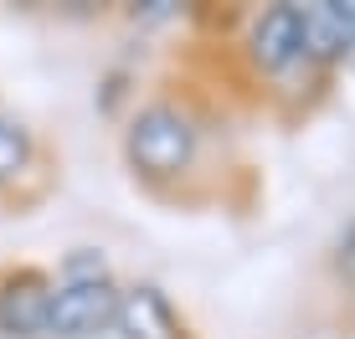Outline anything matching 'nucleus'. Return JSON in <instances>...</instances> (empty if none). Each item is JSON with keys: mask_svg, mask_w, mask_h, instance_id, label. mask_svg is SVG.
<instances>
[{"mask_svg": "<svg viewBox=\"0 0 355 339\" xmlns=\"http://www.w3.org/2000/svg\"><path fill=\"white\" fill-rule=\"evenodd\" d=\"M191 149H196V129L165 103L144 108V113L134 118V129H129V165L144 170V175H155V180L180 175V170L191 165Z\"/></svg>", "mask_w": 355, "mask_h": 339, "instance_id": "nucleus-1", "label": "nucleus"}, {"mask_svg": "<svg viewBox=\"0 0 355 339\" xmlns=\"http://www.w3.org/2000/svg\"><path fill=\"white\" fill-rule=\"evenodd\" d=\"M119 319V293L108 283H62L52 293L46 334L57 339H93Z\"/></svg>", "mask_w": 355, "mask_h": 339, "instance_id": "nucleus-2", "label": "nucleus"}, {"mask_svg": "<svg viewBox=\"0 0 355 339\" xmlns=\"http://www.w3.org/2000/svg\"><path fill=\"white\" fill-rule=\"evenodd\" d=\"M46 313H52V283L42 273H21L0 288V334L36 339L46 334Z\"/></svg>", "mask_w": 355, "mask_h": 339, "instance_id": "nucleus-3", "label": "nucleus"}, {"mask_svg": "<svg viewBox=\"0 0 355 339\" xmlns=\"http://www.w3.org/2000/svg\"><path fill=\"white\" fill-rule=\"evenodd\" d=\"M119 334L124 339H180V319L155 288H134L119 298Z\"/></svg>", "mask_w": 355, "mask_h": 339, "instance_id": "nucleus-4", "label": "nucleus"}, {"mask_svg": "<svg viewBox=\"0 0 355 339\" xmlns=\"http://www.w3.org/2000/svg\"><path fill=\"white\" fill-rule=\"evenodd\" d=\"M299 57V6H273L252 26V62L263 72H278Z\"/></svg>", "mask_w": 355, "mask_h": 339, "instance_id": "nucleus-5", "label": "nucleus"}, {"mask_svg": "<svg viewBox=\"0 0 355 339\" xmlns=\"http://www.w3.org/2000/svg\"><path fill=\"white\" fill-rule=\"evenodd\" d=\"M26 160H31L26 129H16V124H6V118H0V185H6V180H16L21 170H26Z\"/></svg>", "mask_w": 355, "mask_h": 339, "instance_id": "nucleus-6", "label": "nucleus"}, {"mask_svg": "<svg viewBox=\"0 0 355 339\" xmlns=\"http://www.w3.org/2000/svg\"><path fill=\"white\" fill-rule=\"evenodd\" d=\"M340 268H345V273L355 277V226L345 232V241H340Z\"/></svg>", "mask_w": 355, "mask_h": 339, "instance_id": "nucleus-7", "label": "nucleus"}]
</instances>
